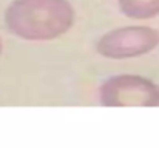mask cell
<instances>
[{
  "instance_id": "cell-1",
  "label": "cell",
  "mask_w": 159,
  "mask_h": 148,
  "mask_svg": "<svg viewBox=\"0 0 159 148\" xmlns=\"http://www.w3.org/2000/svg\"><path fill=\"white\" fill-rule=\"evenodd\" d=\"M6 29L28 42H50L66 34L76 20L68 0H12L3 16Z\"/></svg>"
},
{
  "instance_id": "cell-2",
  "label": "cell",
  "mask_w": 159,
  "mask_h": 148,
  "mask_svg": "<svg viewBox=\"0 0 159 148\" xmlns=\"http://www.w3.org/2000/svg\"><path fill=\"white\" fill-rule=\"evenodd\" d=\"M102 106H159V85L138 74H119L99 88Z\"/></svg>"
},
{
  "instance_id": "cell-3",
  "label": "cell",
  "mask_w": 159,
  "mask_h": 148,
  "mask_svg": "<svg viewBox=\"0 0 159 148\" xmlns=\"http://www.w3.org/2000/svg\"><path fill=\"white\" fill-rule=\"evenodd\" d=\"M159 45V31L150 26L130 25L105 33L96 43V51L107 59L124 60L152 52Z\"/></svg>"
},
{
  "instance_id": "cell-4",
  "label": "cell",
  "mask_w": 159,
  "mask_h": 148,
  "mask_svg": "<svg viewBox=\"0 0 159 148\" xmlns=\"http://www.w3.org/2000/svg\"><path fill=\"white\" fill-rule=\"evenodd\" d=\"M119 11L134 20H148L159 16V0H117Z\"/></svg>"
},
{
  "instance_id": "cell-5",
  "label": "cell",
  "mask_w": 159,
  "mask_h": 148,
  "mask_svg": "<svg viewBox=\"0 0 159 148\" xmlns=\"http://www.w3.org/2000/svg\"><path fill=\"white\" fill-rule=\"evenodd\" d=\"M2 49H3V47H2V40H0V54H2Z\"/></svg>"
}]
</instances>
